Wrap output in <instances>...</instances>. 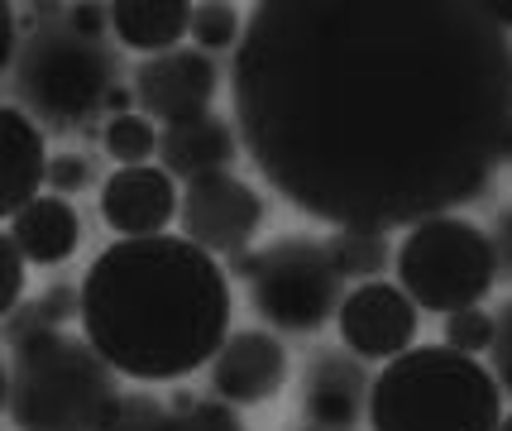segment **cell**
Returning a JSON list of instances; mask_svg holds the SVG:
<instances>
[{
    "label": "cell",
    "instance_id": "30bf717a",
    "mask_svg": "<svg viewBox=\"0 0 512 431\" xmlns=\"http://www.w3.org/2000/svg\"><path fill=\"white\" fill-rule=\"evenodd\" d=\"M340 341L350 355L359 360H398L417 345V331H422V307L402 293V283H359L355 293H345L340 302Z\"/></svg>",
    "mask_w": 512,
    "mask_h": 431
},
{
    "label": "cell",
    "instance_id": "277c9868",
    "mask_svg": "<svg viewBox=\"0 0 512 431\" xmlns=\"http://www.w3.org/2000/svg\"><path fill=\"white\" fill-rule=\"evenodd\" d=\"M503 417L498 374L450 345H412L374 374L369 393L374 431H498Z\"/></svg>",
    "mask_w": 512,
    "mask_h": 431
},
{
    "label": "cell",
    "instance_id": "d4e9b609",
    "mask_svg": "<svg viewBox=\"0 0 512 431\" xmlns=\"http://www.w3.org/2000/svg\"><path fill=\"white\" fill-rule=\"evenodd\" d=\"M91 178H96V168H91L87 154H53V163H48V187H53L58 197L87 192Z\"/></svg>",
    "mask_w": 512,
    "mask_h": 431
},
{
    "label": "cell",
    "instance_id": "44dd1931",
    "mask_svg": "<svg viewBox=\"0 0 512 431\" xmlns=\"http://www.w3.org/2000/svg\"><path fill=\"white\" fill-rule=\"evenodd\" d=\"M101 144L120 168H134V163H149L163 144V130H154V120L139 111H125V115H111L106 130H101Z\"/></svg>",
    "mask_w": 512,
    "mask_h": 431
},
{
    "label": "cell",
    "instance_id": "4316f807",
    "mask_svg": "<svg viewBox=\"0 0 512 431\" xmlns=\"http://www.w3.org/2000/svg\"><path fill=\"white\" fill-rule=\"evenodd\" d=\"M67 29H72V34H82V39H96V44H101V34L111 29V5H91V0H82V5H67Z\"/></svg>",
    "mask_w": 512,
    "mask_h": 431
},
{
    "label": "cell",
    "instance_id": "7c38bea8",
    "mask_svg": "<svg viewBox=\"0 0 512 431\" xmlns=\"http://www.w3.org/2000/svg\"><path fill=\"white\" fill-rule=\"evenodd\" d=\"M374 374L350 350H316L302 369V417L316 431H355L369 417Z\"/></svg>",
    "mask_w": 512,
    "mask_h": 431
},
{
    "label": "cell",
    "instance_id": "4fadbf2b",
    "mask_svg": "<svg viewBox=\"0 0 512 431\" xmlns=\"http://www.w3.org/2000/svg\"><path fill=\"white\" fill-rule=\"evenodd\" d=\"M283 384H288V345L273 331H230L221 355L211 360V393L235 408L273 403Z\"/></svg>",
    "mask_w": 512,
    "mask_h": 431
},
{
    "label": "cell",
    "instance_id": "d6986e66",
    "mask_svg": "<svg viewBox=\"0 0 512 431\" xmlns=\"http://www.w3.org/2000/svg\"><path fill=\"white\" fill-rule=\"evenodd\" d=\"M326 250H331L340 278H359V283L383 278V269L398 259V250L388 245L383 230H331Z\"/></svg>",
    "mask_w": 512,
    "mask_h": 431
},
{
    "label": "cell",
    "instance_id": "ffe728a7",
    "mask_svg": "<svg viewBox=\"0 0 512 431\" xmlns=\"http://www.w3.org/2000/svg\"><path fill=\"white\" fill-rule=\"evenodd\" d=\"M163 431H249L235 403L225 398H197V393H173L168 398V422Z\"/></svg>",
    "mask_w": 512,
    "mask_h": 431
},
{
    "label": "cell",
    "instance_id": "8992f818",
    "mask_svg": "<svg viewBox=\"0 0 512 431\" xmlns=\"http://www.w3.org/2000/svg\"><path fill=\"white\" fill-rule=\"evenodd\" d=\"M15 91H20L24 111L44 115L48 125L72 130L106 106V96L115 91V68L111 53L72 34L67 24H48L39 29L15 58Z\"/></svg>",
    "mask_w": 512,
    "mask_h": 431
},
{
    "label": "cell",
    "instance_id": "3957f363",
    "mask_svg": "<svg viewBox=\"0 0 512 431\" xmlns=\"http://www.w3.org/2000/svg\"><path fill=\"white\" fill-rule=\"evenodd\" d=\"M120 403V374L87 336L34 331L10 341L5 417L15 431H106Z\"/></svg>",
    "mask_w": 512,
    "mask_h": 431
},
{
    "label": "cell",
    "instance_id": "7a4b0ae2",
    "mask_svg": "<svg viewBox=\"0 0 512 431\" xmlns=\"http://www.w3.org/2000/svg\"><path fill=\"white\" fill-rule=\"evenodd\" d=\"M230 269L187 235L115 240L82 273V336L120 379L178 384L230 341Z\"/></svg>",
    "mask_w": 512,
    "mask_h": 431
},
{
    "label": "cell",
    "instance_id": "f1b7e54d",
    "mask_svg": "<svg viewBox=\"0 0 512 431\" xmlns=\"http://www.w3.org/2000/svg\"><path fill=\"white\" fill-rule=\"evenodd\" d=\"M493 250H498V269L512 273V206L498 216V226H493Z\"/></svg>",
    "mask_w": 512,
    "mask_h": 431
},
{
    "label": "cell",
    "instance_id": "8fae6325",
    "mask_svg": "<svg viewBox=\"0 0 512 431\" xmlns=\"http://www.w3.org/2000/svg\"><path fill=\"white\" fill-rule=\"evenodd\" d=\"M182 216V192L168 168L134 163L101 182V221L120 240H154Z\"/></svg>",
    "mask_w": 512,
    "mask_h": 431
},
{
    "label": "cell",
    "instance_id": "83f0119b",
    "mask_svg": "<svg viewBox=\"0 0 512 431\" xmlns=\"http://www.w3.org/2000/svg\"><path fill=\"white\" fill-rule=\"evenodd\" d=\"M493 374H498V384L503 393H512V302H503V312H498V336H493Z\"/></svg>",
    "mask_w": 512,
    "mask_h": 431
},
{
    "label": "cell",
    "instance_id": "9c48e42d",
    "mask_svg": "<svg viewBox=\"0 0 512 431\" xmlns=\"http://www.w3.org/2000/svg\"><path fill=\"white\" fill-rule=\"evenodd\" d=\"M130 91L139 115H149V120H158L168 130V125H182V120L211 115V101L221 91V68L201 48H173V53L144 58L134 68Z\"/></svg>",
    "mask_w": 512,
    "mask_h": 431
},
{
    "label": "cell",
    "instance_id": "5bb4252c",
    "mask_svg": "<svg viewBox=\"0 0 512 431\" xmlns=\"http://www.w3.org/2000/svg\"><path fill=\"white\" fill-rule=\"evenodd\" d=\"M240 149H245L240 125L211 111V115H197V120H182V125L163 130L158 168H168L182 182H197V178H211V173H230V163L240 159Z\"/></svg>",
    "mask_w": 512,
    "mask_h": 431
},
{
    "label": "cell",
    "instance_id": "ba28073f",
    "mask_svg": "<svg viewBox=\"0 0 512 431\" xmlns=\"http://www.w3.org/2000/svg\"><path fill=\"white\" fill-rule=\"evenodd\" d=\"M182 235L216 259L245 254L249 240L264 230L268 202L235 173H211L182 187Z\"/></svg>",
    "mask_w": 512,
    "mask_h": 431
},
{
    "label": "cell",
    "instance_id": "d6a6232c",
    "mask_svg": "<svg viewBox=\"0 0 512 431\" xmlns=\"http://www.w3.org/2000/svg\"><path fill=\"white\" fill-rule=\"evenodd\" d=\"M302 431H316V427H302Z\"/></svg>",
    "mask_w": 512,
    "mask_h": 431
},
{
    "label": "cell",
    "instance_id": "484cf974",
    "mask_svg": "<svg viewBox=\"0 0 512 431\" xmlns=\"http://www.w3.org/2000/svg\"><path fill=\"white\" fill-rule=\"evenodd\" d=\"M0 259H5V283H0V307H5V317L15 312L24 302V273H29V259L24 250L10 240V235H0Z\"/></svg>",
    "mask_w": 512,
    "mask_h": 431
},
{
    "label": "cell",
    "instance_id": "52a82bcc",
    "mask_svg": "<svg viewBox=\"0 0 512 431\" xmlns=\"http://www.w3.org/2000/svg\"><path fill=\"white\" fill-rule=\"evenodd\" d=\"M249 297H254V312L268 321V331L316 336L326 321L340 317L345 278L335 269L326 240L283 235V240H273L268 250L254 254Z\"/></svg>",
    "mask_w": 512,
    "mask_h": 431
},
{
    "label": "cell",
    "instance_id": "f546056e",
    "mask_svg": "<svg viewBox=\"0 0 512 431\" xmlns=\"http://www.w3.org/2000/svg\"><path fill=\"white\" fill-rule=\"evenodd\" d=\"M484 10H489V20L498 24V29L512 34V0H484Z\"/></svg>",
    "mask_w": 512,
    "mask_h": 431
},
{
    "label": "cell",
    "instance_id": "ac0fdd59",
    "mask_svg": "<svg viewBox=\"0 0 512 431\" xmlns=\"http://www.w3.org/2000/svg\"><path fill=\"white\" fill-rule=\"evenodd\" d=\"M82 317V288L72 283H53L39 297L20 302L10 317H5V341H24L34 331H63V321Z\"/></svg>",
    "mask_w": 512,
    "mask_h": 431
},
{
    "label": "cell",
    "instance_id": "7402d4cb",
    "mask_svg": "<svg viewBox=\"0 0 512 431\" xmlns=\"http://www.w3.org/2000/svg\"><path fill=\"white\" fill-rule=\"evenodd\" d=\"M245 39V20L235 5H221V0H206V5H192V44L201 53H235Z\"/></svg>",
    "mask_w": 512,
    "mask_h": 431
},
{
    "label": "cell",
    "instance_id": "603a6c76",
    "mask_svg": "<svg viewBox=\"0 0 512 431\" xmlns=\"http://www.w3.org/2000/svg\"><path fill=\"white\" fill-rule=\"evenodd\" d=\"M493 336H498V317L484 307H465V312L446 317V341L441 345L460 350V355H489Z\"/></svg>",
    "mask_w": 512,
    "mask_h": 431
},
{
    "label": "cell",
    "instance_id": "4dcf8cb0",
    "mask_svg": "<svg viewBox=\"0 0 512 431\" xmlns=\"http://www.w3.org/2000/svg\"><path fill=\"white\" fill-rule=\"evenodd\" d=\"M498 431H512V412H508V417H503V427H498Z\"/></svg>",
    "mask_w": 512,
    "mask_h": 431
},
{
    "label": "cell",
    "instance_id": "6da1fadb",
    "mask_svg": "<svg viewBox=\"0 0 512 431\" xmlns=\"http://www.w3.org/2000/svg\"><path fill=\"white\" fill-rule=\"evenodd\" d=\"M230 96L288 206L331 230H412L508 159L512 34L484 0H259Z\"/></svg>",
    "mask_w": 512,
    "mask_h": 431
},
{
    "label": "cell",
    "instance_id": "2e32d148",
    "mask_svg": "<svg viewBox=\"0 0 512 431\" xmlns=\"http://www.w3.org/2000/svg\"><path fill=\"white\" fill-rule=\"evenodd\" d=\"M0 149H5V182H0V211L5 221L24 211V206L39 197V187L48 182V149L44 135L34 125V115L24 106H5L0 111Z\"/></svg>",
    "mask_w": 512,
    "mask_h": 431
},
{
    "label": "cell",
    "instance_id": "e0dca14e",
    "mask_svg": "<svg viewBox=\"0 0 512 431\" xmlns=\"http://www.w3.org/2000/svg\"><path fill=\"white\" fill-rule=\"evenodd\" d=\"M115 39L144 58L173 53L192 34V5L187 0H115L111 5Z\"/></svg>",
    "mask_w": 512,
    "mask_h": 431
},
{
    "label": "cell",
    "instance_id": "1f68e13d",
    "mask_svg": "<svg viewBox=\"0 0 512 431\" xmlns=\"http://www.w3.org/2000/svg\"><path fill=\"white\" fill-rule=\"evenodd\" d=\"M503 163H512V139H508V159H503Z\"/></svg>",
    "mask_w": 512,
    "mask_h": 431
},
{
    "label": "cell",
    "instance_id": "cb8c5ba5",
    "mask_svg": "<svg viewBox=\"0 0 512 431\" xmlns=\"http://www.w3.org/2000/svg\"><path fill=\"white\" fill-rule=\"evenodd\" d=\"M168 422V403H158L154 393H120L106 431H163Z\"/></svg>",
    "mask_w": 512,
    "mask_h": 431
},
{
    "label": "cell",
    "instance_id": "5b68a950",
    "mask_svg": "<svg viewBox=\"0 0 512 431\" xmlns=\"http://www.w3.org/2000/svg\"><path fill=\"white\" fill-rule=\"evenodd\" d=\"M398 283L422 312L455 317L479 307L498 283V250L493 235L465 216H431L402 235L398 245Z\"/></svg>",
    "mask_w": 512,
    "mask_h": 431
},
{
    "label": "cell",
    "instance_id": "9a60e30c",
    "mask_svg": "<svg viewBox=\"0 0 512 431\" xmlns=\"http://www.w3.org/2000/svg\"><path fill=\"white\" fill-rule=\"evenodd\" d=\"M5 235L15 240L24 250V259L34 264V269H58L67 264L77 245H82V216H77V206L58 197V192H39L34 202L15 211L10 221H5Z\"/></svg>",
    "mask_w": 512,
    "mask_h": 431
}]
</instances>
